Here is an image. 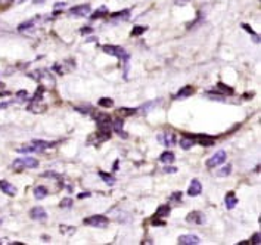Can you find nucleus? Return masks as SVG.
I'll return each mask as SVG.
<instances>
[{"label": "nucleus", "instance_id": "1", "mask_svg": "<svg viewBox=\"0 0 261 245\" xmlns=\"http://www.w3.org/2000/svg\"><path fill=\"white\" fill-rule=\"evenodd\" d=\"M12 167L16 172H22V170H27V168H36L39 167V161L33 157H22V158H16Z\"/></svg>", "mask_w": 261, "mask_h": 245}, {"label": "nucleus", "instance_id": "2", "mask_svg": "<svg viewBox=\"0 0 261 245\" xmlns=\"http://www.w3.org/2000/svg\"><path fill=\"white\" fill-rule=\"evenodd\" d=\"M103 51H105V54L112 55V56L121 59L124 64H127V61H128V58H130L128 54L124 51L123 47H118V46H103Z\"/></svg>", "mask_w": 261, "mask_h": 245}, {"label": "nucleus", "instance_id": "3", "mask_svg": "<svg viewBox=\"0 0 261 245\" xmlns=\"http://www.w3.org/2000/svg\"><path fill=\"white\" fill-rule=\"evenodd\" d=\"M226 152L224 151H217L211 158H208V161H206V167L208 168H214V167H217V165H221V164H224L226 161Z\"/></svg>", "mask_w": 261, "mask_h": 245}, {"label": "nucleus", "instance_id": "4", "mask_svg": "<svg viewBox=\"0 0 261 245\" xmlns=\"http://www.w3.org/2000/svg\"><path fill=\"white\" fill-rule=\"evenodd\" d=\"M84 225H89V226H93V228H107L108 226V218L105 216H92V217H87L84 220Z\"/></svg>", "mask_w": 261, "mask_h": 245}, {"label": "nucleus", "instance_id": "5", "mask_svg": "<svg viewBox=\"0 0 261 245\" xmlns=\"http://www.w3.org/2000/svg\"><path fill=\"white\" fill-rule=\"evenodd\" d=\"M186 222L192 223V225H204L205 223V214L201 213V211H192V213L188 214Z\"/></svg>", "mask_w": 261, "mask_h": 245}, {"label": "nucleus", "instance_id": "6", "mask_svg": "<svg viewBox=\"0 0 261 245\" xmlns=\"http://www.w3.org/2000/svg\"><path fill=\"white\" fill-rule=\"evenodd\" d=\"M30 217L37 222H44L47 218V213L41 208V207H34L30 210Z\"/></svg>", "mask_w": 261, "mask_h": 245}, {"label": "nucleus", "instance_id": "7", "mask_svg": "<svg viewBox=\"0 0 261 245\" xmlns=\"http://www.w3.org/2000/svg\"><path fill=\"white\" fill-rule=\"evenodd\" d=\"M180 245H198L201 244V238L196 235H181L177 241Z\"/></svg>", "mask_w": 261, "mask_h": 245}, {"label": "nucleus", "instance_id": "8", "mask_svg": "<svg viewBox=\"0 0 261 245\" xmlns=\"http://www.w3.org/2000/svg\"><path fill=\"white\" fill-rule=\"evenodd\" d=\"M89 14H90V6L89 5H80V6H75V8L69 9V15H72V16H86Z\"/></svg>", "mask_w": 261, "mask_h": 245}, {"label": "nucleus", "instance_id": "9", "mask_svg": "<svg viewBox=\"0 0 261 245\" xmlns=\"http://www.w3.org/2000/svg\"><path fill=\"white\" fill-rule=\"evenodd\" d=\"M158 140H160L164 146H173V145H176V142H177L176 135H173V133H161V135L158 136Z\"/></svg>", "mask_w": 261, "mask_h": 245}, {"label": "nucleus", "instance_id": "10", "mask_svg": "<svg viewBox=\"0 0 261 245\" xmlns=\"http://www.w3.org/2000/svg\"><path fill=\"white\" fill-rule=\"evenodd\" d=\"M201 192H202V185H201V182H199L198 179H193L192 182H191V185H189V188H188V195H189V197H198Z\"/></svg>", "mask_w": 261, "mask_h": 245}, {"label": "nucleus", "instance_id": "11", "mask_svg": "<svg viewBox=\"0 0 261 245\" xmlns=\"http://www.w3.org/2000/svg\"><path fill=\"white\" fill-rule=\"evenodd\" d=\"M0 191L3 192V193H6V195H9V197H15L16 192H18L14 185L6 182V180H0Z\"/></svg>", "mask_w": 261, "mask_h": 245}, {"label": "nucleus", "instance_id": "12", "mask_svg": "<svg viewBox=\"0 0 261 245\" xmlns=\"http://www.w3.org/2000/svg\"><path fill=\"white\" fill-rule=\"evenodd\" d=\"M224 204H226V207H227L229 210H232V208L236 207V204H238V198H236V195H234L233 192H229V193L226 195Z\"/></svg>", "mask_w": 261, "mask_h": 245}, {"label": "nucleus", "instance_id": "13", "mask_svg": "<svg viewBox=\"0 0 261 245\" xmlns=\"http://www.w3.org/2000/svg\"><path fill=\"white\" fill-rule=\"evenodd\" d=\"M170 207L168 205H160L158 207V210H156V213H155V216L153 218H161V217H167L168 214H170Z\"/></svg>", "mask_w": 261, "mask_h": 245}, {"label": "nucleus", "instance_id": "14", "mask_svg": "<svg viewBox=\"0 0 261 245\" xmlns=\"http://www.w3.org/2000/svg\"><path fill=\"white\" fill-rule=\"evenodd\" d=\"M112 129L120 135L121 137H127V135H125V132H124V122L121 121V120H115V121L112 122Z\"/></svg>", "mask_w": 261, "mask_h": 245}, {"label": "nucleus", "instance_id": "15", "mask_svg": "<svg viewBox=\"0 0 261 245\" xmlns=\"http://www.w3.org/2000/svg\"><path fill=\"white\" fill-rule=\"evenodd\" d=\"M174 158H176V157H174V154L167 151V152H163V154H161L160 161L164 164H171V163H174Z\"/></svg>", "mask_w": 261, "mask_h": 245}, {"label": "nucleus", "instance_id": "16", "mask_svg": "<svg viewBox=\"0 0 261 245\" xmlns=\"http://www.w3.org/2000/svg\"><path fill=\"white\" fill-rule=\"evenodd\" d=\"M47 189L44 188V186H37V188H34V197H36V200H44L46 197H47Z\"/></svg>", "mask_w": 261, "mask_h": 245}, {"label": "nucleus", "instance_id": "17", "mask_svg": "<svg viewBox=\"0 0 261 245\" xmlns=\"http://www.w3.org/2000/svg\"><path fill=\"white\" fill-rule=\"evenodd\" d=\"M193 145H195V140H193L192 137L189 139V137H183L181 140H180V146L183 148V150H191Z\"/></svg>", "mask_w": 261, "mask_h": 245}, {"label": "nucleus", "instance_id": "18", "mask_svg": "<svg viewBox=\"0 0 261 245\" xmlns=\"http://www.w3.org/2000/svg\"><path fill=\"white\" fill-rule=\"evenodd\" d=\"M193 93V89L191 87V86H186L185 89H181L179 93L176 95V99H180V97H186V96L192 95Z\"/></svg>", "mask_w": 261, "mask_h": 245}, {"label": "nucleus", "instance_id": "19", "mask_svg": "<svg viewBox=\"0 0 261 245\" xmlns=\"http://www.w3.org/2000/svg\"><path fill=\"white\" fill-rule=\"evenodd\" d=\"M99 105L103 107V108H111V107H114V101L110 99V97H102V99L99 101Z\"/></svg>", "mask_w": 261, "mask_h": 245}, {"label": "nucleus", "instance_id": "20", "mask_svg": "<svg viewBox=\"0 0 261 245\" xmlns=\"http://www.w3.org/2000/svg\"><path fill=\"white\" fill-rule=\"evenodd\" d=\"M199 143H201L202 146H211V145H214V139L208 136H202L199 137Z\"/></svg>", "mask_w": 261, "mask_h": 245}, {"label": "nucleus", "instance_id": "21", "mask_svg": "<svg viewBox=\"0 0 261 245\" xmlns=\"http://www.w3.org/2000/svg\"><path fill=\"white\" fill-rule=\"evenodd\" d=\"M230 173H232V165H230V164H227L226 167H223V168H221L220 172L217 173V176H220V177H223V176H229Z\"/></svg>", "mask_w": 261, "mask_h": 245}, {"label": "nucleus", "instance_id": "22", "mask_svg": "<svg viewBox=\"0 0 261 245\" xmlns=\"http://www.w3.org/2000/svg\"><path fill=\"white\" fill-rule=\"evenodd\" d=\"M99 176L102 177L108 185H114V182H115V177L111 176V175H107V173H103V172H100V173H99Z\"/></svg>", "mask_w": 261, "mask_h": 245}, {"label": "nucleus", "instance_id": "23", "mask_svg": "<svg viewBox=\"0 0 261 245\" xmlns=\"http://www.w3.org/2000/svg\"><path fill=\"white\" fill-rule=\"evenodd\" d=\"M59 207H61V208H71V207H72V200H71V198H64V200L59 203Z\"/></svg>", "mask_w": 261, "mask_h": 245}, {"label": "nucleus", "instance_id": "24", "mask_svg": "<svg viewBox=\"0 0 261 245\" xmlns=\"http://www.w3.org/2000/svg\"><path fill=\"white\" fill-rule=\"evenodd\" d=\"M217 86L220 87V90H224V92H227L229 95H230V93H233V90H232V89H229V86H226V84H223V83H219Z\"/></svg>", "mask_w": 261, "mask_h": 245}, {"label": "nucleus", "instance_id": "25", "mask_svg": "<svg viewBox=\"0 0 261 245\" xmlns=\"http://www.w3.org/2000/svg\"><path fill=\"white\" fill-rule=\"evenodd\" d=\"M260 239H261V236L258 232H257V233H254V235H252V238H251L252 244H260Z\"/></svg>", "mask_w": 261, "mask_h": 245}, {"label": "nucleus", "instance_id": "26", "mask_svg": "<svg viewBox=\"0 0 261 245\" xmlns=\"http://www.w3.org/2000/svg\"><path fill=\"white\" fill-rule=\"evenodd\" d=\"M145 30H146L145 27H135V30H133V33H132V34H133V36H138V34H142Z\"/></svg>", "mask_w": 261, "mask_h": 245}, {"label": "nucleus", "instance_id": "27", "mask_svg": "<svg viewBox=\"0 0 261 245\" xmlns=\"http://www.w3.org/2000/svg\"><path fill=\"white\" fill-rule=\"evenodd\" d=\"M135 111H136V109H135V108H132V109H125V108H123V109H121V112H123V114H125V115H130V114H135Z\"/></svg>", "mask_w": 261, "mask_h": 245}, {"label": "nucleus", "instance_id": "28", "mask_svg": "<svg viewBox=\"0 0 261 245\" xmlns=\"http://www.w3.org/2000/svg\"><path fill=\"white\" fill-rule=\"evenodd\" d=\"M164 172L165 173H177V168H174V167H165Z\"/></svg>", "mask_w": 261, "mask_h": 245}, {"label": "nucleus", "instance_id": "29", "mask_svg": "<svg viewBox=\"0 0 261 245\" xmlns=\"http://www.w3.org/2000/svg\"><path fill=\"white\" fill-rule=\"evenodd\" d=\"M152 225H156V226H164L165 222H158L156 218H153V220H152Z\"/></svg>", "mask_w": 261, "mask_h": 245}, {"label": "nucleus", "instance_id": "30", "mask_svg": "<svg viewBox=\"0 0 261 245\" xmlns=\"http://www.w3.org/2000/svg\"><path fill=\"white\" fill-rule=\"evenodd\" d=\"M12 0H0V5H9Z\"/></svg>", "mask_w": 261, "mask_h": 245}, {"label": "nucleus", "instance_id": "31", "mask_svg": "<svg viewBox=\"0 0 261 245\" xmlns=\"http://www.w3.org/2000/svg\"><path fill=\"white\" fill-rule=\"evenodd\" d=\"M189 0H176V3H179V5H183V3H188Z\"/></svg>", "mask_w": 261, "mask_h": 245}, {"label": "nucleus", "instance_id": "32", "mask_svg": "<svg viewBox=\"0 0 261 245\" xmlns=\"http://www.w3.org/2000/svg\"><path fill=\"white\" fill-rule=\"evenodd\" d=\"M8 105H9V104H0V109L6 108V107H8Z\"/></svg>", "mask_w": 261, "mask_h": 245}, {"label": "nucleus", "instance_id": "33", "mask_svg": "<svg viewBox=\"0 0 261 245\" xmlns=\"http://www.w3.org/2000/svg\"><path fill=\"white\" fill-rule=\"evenodd\" d=\"M84 197H89V193L86 192V193H82V195H79V198H84Z\"/></svg>", "mask_w": 261, "mask_h": 245}, {"label": "nucleus", "instance_id": "34", "mask_svg": "<svg viewBox=\"0 0 261 245\" xmlns=\"http://www.w3.org/2000/svg\"><path fill=\"white\" fill-rule=\"evenodd\" d=\"M0 223H2V220H0Z\"/></svg>", "mask_w": 261, "mask_h": 245}]
</instances>
